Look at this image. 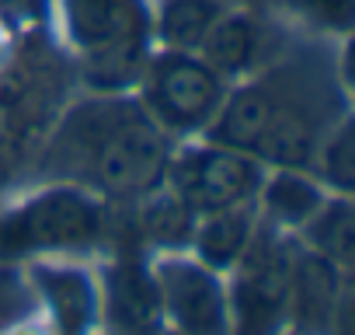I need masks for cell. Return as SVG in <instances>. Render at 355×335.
Segmentation results:
<instances>
[{"instance_id": "cell-1", "label": "cell", "mask_w": 355, "mask_h": 335, "mask_svg": "<svg viewBox=\"0 0 355 335\" xmlns=\"http://www.w3.org/2000/svg\"><path fill=\"white\" fill-rule=\"evenodd\" d=\"M53 161L108 196L139 199L167 175V140L143 105L91 101L60 126Z\"/></svg>"}, {"instance_id": "cell-2", "label": "cell", "mask_w": 355, "mask_h": 335, "mask_svg": "<svg viewBox=\"0 0 355 335\" xmlns=\"http://www.w3.org/2000/svg\"><path fill=\"white\" fill-rule=\"evenodd\" d=\"M67 22L98 88H119L136 74L150 28L139 0H67Z\"/></svg>"}, {"instance_id": "cell-3", "label": "cell", "mask_w": 355, "mask_h": 335, "mask_svg": "<svg viewBox=\"0 0 355 335\" xmlns=\"http://www.w3.org/2000/svg\"><path fill=\"white\" fill-rule=\"evenodd\" d=\"M105 234V210L77 189H53L0 217V255L91 248Z\"/></svg>"}, {"instance_id": "cell-4", "label": "cell", "mask_w": 355, "mask_h": 335, "mask_svg": "<svg viewBox=\"0 0 355 335\" xmlns=\"http://www.w3.org/2000/svg\"><path fill=\"white\" fill-rule=\"evenodd\" d=\"M234 283V332L237 335H275L289 311V279L296 255L272 234H254L241 252Z\"/></svg>"}, {"instance_id": "cell-5", "label": "cell", "mask_w": 355, "mask_h": 335, "mask_svg": "<svg viewBox=\"0 0 355 335\" xmlns=\"http://www.w3.org/2000/svg\"><path fill=\"white\" fill-rule=\"evenodd\" d=\"M223 77L189 53H164L146 70V108L167 129H196L220 112Z\"/></svg>"}, {"instance_id": "cell-6", "label": "cell", "mask_w": 355, "mask_h": 335, "mask_svg": "<svg viewBox=\"0 0 355 335\" xmlns=\"http://www.w3.org/2000/svg\"><path fill=\"white\" fill-rule=\"evenodd\" d=\"M171 182L174 196H182L196 213H216L248 203L261 186V172L244 150L213 143L178 161L171 168Z\"/></svg>"}, {"instance_id": "cell-7", "label": "cell", "mask_w": 355, "mask_h": 335, "mask_svg": "<svg viewBox=\"0 0 355 335\" xmlns=\"http://www.w3.org/2000/svg\"><path fill=\"white\" fill-rule=\"evenodd\" d=\"M157 290L164 314L182 335H227L230 311L220 290V279L209 265H196L185 259H167L157 269Z\"/></svg>"}, {"instance_id": "cell-8", "label": "cell", "mask_w": 355, "mask_h": 335, "mask_svg": "<svg viewBox=\"0 0 355 335\" xmlns=\"http://www.w3.org/2000/svg\"><path fill=\"white\" fill-rule=\"evenodd\" d=\"M345 307L341 269L324 255H296L289 279V311L300 335H331Z\"/></svg>"}, {"instance_id": "cell-9", "label": "cell", "mask_w": 355, "mask_h": 335, "mask_svg": "<svg viewBox=\"0 0 355 335\" xmlns=\"http://www.w3.org/2000/svg\"><path fill=\"white\" fill-rule=\"evenodd\" d=\"M108 321L119 335H160L164 304L157 276L132 259H122L108 269Z\"/></svg>"}, {"instance_id": "cell-10", "label": "cell", "mask_w": 355, "mask_h": 335, "mask_svg": "<svg viewBox=\"0 0 355 335\" xmlns=\"http://www.w3.org/2000/svg\"><path fill=\"white\" fill-rule=\"evenodd\" d=\"M317 143H320V115L310 101L296 98L289 88H282L279 95V105L265 126V133L258 136L254 150L279 164V168H306L313 164V154H317Z\"/></svg>"}, {"instance_id": "cell-11", "label": "cell", "mask_w": 355, "mask_h": 335, "mask_svg": "<svg viewBox=\"0 0 355 335\" xmlns=\"http://www.w3.org/2000/svg\"><path fill=\"white\" fill-rule=\"evenodd\" d=\"M279 95H282L279 81H261V84L237 91L223 105V112L213 126V140L223 147H234V150H254L258 136L265 133V126L279 105Z\"/></svg>"}, {"instance_id": "cell-12", "label": "cell", "mask_w": 355, "mask_h": 335, "mask_svg": "<svg viewBox=\"0 0 355 335\" xmlns=\"http://www.w3.org/2000/svg\"><path fill=\"white\" fill-rule=\"evenodd\" d=\"M199 49L216 74H241L261 53V25L251 15H220Z\"/></svg>"}, {"instance_id": "cell-13", "label": "cell", "mask_w": 355, "mask_h": 335, "mask_svg": "<svg viewBox=\"0 0 355 335\" xmlns=\"http://www.w3.org/2000/svg\"><path fill=\"white\" fill-rule=\"evenodd\" d=\"M42 293L49 300L53 321L60 335H84L94 318V290L84 272L73 269H42L39 272Z\"/></svg>"}, {"instance_id": "cell-14", "label": "cell", "mask_w": 355, "mask_h": 335, "mask_svg": "<svg viewBox=\"0 0 355 335\" xmlns=\"http://www.w3.org/2000/svg\"><path fill=\"white\" fill-rule=\"evenodd\" d=\"M251 238H254V217H251L248 203H241V206L206 213V220L196 234V245H199V255L206 265L223 269L241 259V252L248 248Z\"/></svg>"}, {"instance_id": "cell-15", "label": "cell", "mask_w": 355, "mask_h": 335, "mask_svg": "<svg viewBox=\"0 0 355 335\" xmlns=\"http://www.w3.org/2000/svg\"><path fill=\"white\" fill-rule=\"evenodd\" d=\"M223 15L220 0H164L160 11V35L174 49H199L216 18Z\"/></svg>"}, {"instance_id": "cell-16", "label": "cell", "mask_w": 355, "mask_h": 335, "mask_svg": "<svg viewBox=\"0 0 355 335\" xmlns=\"http://www.w3.org/2000/svg\"><path fill=\"white\" fill-rule=\"evenodd\" d=\"M306 224H310V245L317 248V255H324L338 269H348L355 259V213L348 199L320 206Z\"/></svg>"}, {"instance_id": "cell-17", "label": "cell", "mask_w": 355, "mask_h": 335, "mask_svg": "<svg viewBox=\"0 0 355 335\" xmlns=\"http://www.w3.org/2000/svg\"><path fill=\"white\" fill-rule=\"evenodd\" d=\"M265 206L282 224H306L324 206V199H320L313 182H306L303 175L293 172V168H286V172H279L265 186Z\"/></svg>"}, {"instance_id": "cell-18", "label": "cell", "mask_w": 355, "mask_h": 335, "mask_svg": "<svg viewBox=\"0 0 355 335\" xmlns=\"http://www.w3.org/2000/svg\"><path fill=\"white\" fill-rule=\"evenodd\" d=\"M192 217L196 210L182 196H157L143 206V234L157 245H185L192 238Z\"/></svg>"}, {"instance_id": "cell-19", "label": "cell", "mask_w": 355, "mask_h": 335, "mask_svg": "<svg viewBox=\"0 0 355 335\" xmlns=\"http://www.w3.org/2000/svg\"><path fill=\"white\" fill-rule=\"evenodd\" d=\"M313 161L320 164L324 179L338 193H352L355 186V143H352V122H341L334 133L320 136Z\"/></svg>"}, {"instance_id": "cell-20", "label": "cell", "mask_w": 355, "mask_h": 335, "mask_svg": "<svg viewBox=\"0 0 355 335\" xmlns=\"http://www.w3.org/2000/svg\"><path fill=\"white\" fill-rule=\"evenodd\" d=\"M289 4L310 22L324 28H338V32L352 28V18H355V0H289Z\"/></svg>"}, {"instance_id": "cell-21", "label": "cell", "mask_w": 355, "mask_h": 335, "mask_svg": "<svg viewBox=\"0 0 355 335\" xmlns=\"http://www.w3.org/2000/svg\"><path fill=\"white\" fill-rule=\"evenodd\" d=\"M8 318H11V286L0 283V328H4Z\"/></svg>"}]
</instances>
